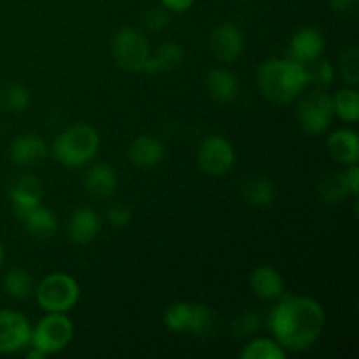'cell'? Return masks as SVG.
<instances>
[{"mask_svg":"<svg viewBox=\"0 0 359 359\" xmlns=\"http://www.w3.org/2000/svg\"><path fill=\"white\" fill-rule=\"evenodd\" d=\"M333 100V112L339 116L342 121L358 123L359 119V95L358 91L353 88H344V90H339L332 97Z\"/></svg>","mask_w":359,"mask_h":359,"instance_id":"24","label":"cell"},{"mask_svg":"<svg viewBox=\"0 0 359 359\" xmlns=\"http://www.w3.org/2000/svg\"><path fill=\"white\" fill-rule=\"evenodd\" d=\"M326 149L332 160L344 165L358 163L359 160V140L358 133L351 128L335 130L326 140Z\"/></svg>","mask_w":359,"mask_h":359,"instance_id":"17","label":"cell"},{"mask_svg":"<svg viewBox=\"0 0 359 359\" xmlns=\"http://www.w3.org/2000/svg\"><path fill=\"white\" fill-rule=\"evenodd\" d=\"M79 297V284L69 273H49L37 286V304L44 312L67 314L76 307Z\"/></svg>","mask_w":359,"mask_h":359,"instance_id":"4","label":"cell"},{"mask_svg":"<svg viewBox=\"0 0 359 359\" xmlns=\"http://www.w3.org/2000/svg\"><path fill=\"white\" fill-rule=\"evenodd\" d=\"M258 88L266 100L287 105L300 97L309 84L305 65L291 58L266 60L258 69Z\"/></svg>","mask_w":359,"mask_h":359,"instance_id":"2","label":"cell"},{"mask_svg":"<svg viewBox=\"0 0 359 359\" xmlns=\"http://www.w3.org/2000/svg\"><path fill=\"white\" fill-rule=\"evenodd\" d=\"M28 347H30V351L27 353L28 359H44L46 358V354L42 353V351L35 349V347H32V346H28Z\"/></svg>","mask_w":359,"mask_h":359,"instance_id":"38","label":"cell"},{"mask_svg":"<svg viewBox=\"0 0 359 359\" xmlns=\"http://www.w3.org/2000/svg\"><path fill=\"white\" fill-rule=\"evenodd\" d=\"M217 318L216 312L205 304H189V318L188 326H186V333L198 339H205L210 337L216 330Z\"/></svg>","mask_w":359,"mask_h":359,"instance_id":"22","label":"cell"},{"mask_svg":"<svg viewBox=\"0 0 359 359\" xmlns=\"http://www.w3.org/2000/svg\"><path fill=\"white\" fill-rule=\"evenodd\" d=\"M189 318V304L186 302H175L165 311L163 323L170 332L174 333H186Z\"/></svg>","mask_w":359,"mask_h":359,"instance_id":"30","label":"cell"},{"mask_svg":"<svg viewBox=\"0 0 359 359\" xmlns=\"http://www.w3.org/2000/svg\"><path fill=\"white\" fill-rule=\"evenodd\" d=\"M328 4L335 13L351 14L358 9L359 0H328Z\"/></svg>","mask_w":359,"mask_h":359,"instance_id":"36","label":"cell"},{"mask_svg":"<svg viewBox=\"0 0 359 359\" xmlns=\"http://www.w3.org/2000/svg\"><path fill=\"white\" fill-rule=\"evenodd\" d=\"M325 35L319 28L304 27L291 39L290 58L302 63V65H307V63L321 58L323 53H325Z\"/></svg>","mask_w":359,"mask_h":359,"instance_id":"11","label":"cell"},{"mask_svg":"<svg viewBox=\"0 0 359 359\" xmlns=\"http://www.w3.org/2000/svg\"><path fill=\"white\" fill-rule=\"evenodd\" d=\"M9 198L13 202L14 214L20 219L27 210L42 203V184L34 175H23L9 188Z\"/></svg>","mask_w":359,"mask_h":359,"instance_id":"14","label":"cell"},{"mask_svg":"<svg viewBox=\"0 0 359 359\" xmlns=\"http://www.w3.org/2000/svg\"><path fill=\"white\" fill-rule=\"evenodd\" d=\"M9 156L18 167H35L48 156V144L35 133H23L16 137L9 147Z\"/></svg>","mask_w":359,"mask_h":359,"instance_id":"12","label":"cell"},{"mask_svg":"<svg viewBox=\"0 0 359 359\" xmlns=\"http://www.w3.org/2000/svg\"><path fill=\"white\" fill-rule=\"evenodd\" d=\"M318 191L321 198L328 203H339L349 196V188H347L344 172H333V174L325 175L318 186Z\"/></svg>","mask_w":359,"mask_h":359,"instance_id":"27","label":"cell"},{"mask_svg":"<svg viewBox=\"0 0 359 359\" xmlns=\"http://www.w3.org/2000/svg\"><path fill=\"white\" fill-rule=\"evenodd\" d=\"M184 60V51L175 42H165L156 49L154 55L149 56L144 72L147 74H158V72H168V70L177 69Z\"/></svg>","mask_w":359,"mask_h":359,"instance_id":"21","label":"cell"},{"mask_svg":"<svg viewBox=\"0 0 359 359\" xmlns=\"http://www.w3.org/2000/svg\"><path fill=\"white\" fill-rule=\"evenodd\" d=\"M32 326L25 314L13 309H0V354H14L30 344Z\"/></svg>","mask_w":359,"mask_h":359,"instance_id":"9","label":"cell"},{"mask_svg":"<svg viewBox=\"0 0 359 359\" xmlns=\"http://www.w3.org/2000/svg\"><path fill=\"white\" fill-rule=\"evenodd\" d=\"M72 339L74 323L70 321V318H67V314L48 312L32 328L28 346L42 351L48 356V354H56L65 349L72 342Z\"/></svg>","mask_w":359,"mask_h":359,"instance_id":"5","label":"cell"},{"mask_svg":"<svg viewBox=\"0 0 359 359\" xmlns=\"http://www.w3.org/2000/svg\"><path fill=\"white\" fill-rule=\"evenodd\" d=\"M333 116L332 95L318 90L305 95L297 107V119L300 128L309 135H321L330 128Z\"/></svg>","mask_w":359,"mask_h":359,"instance_id":"7","label":"cell"},{"mask_svg":"<svg viewBox=\"0 0 359 359\" xmlns=\"http://www.w3.org/2000/svg\"><path fill=\"white\" fill-rule=\"evenodd\" d=\"M262 326V319L256 312L248 311L244 314L237 316L231 323V333L238 339H248V337H252Z\"/></svg>","mask_w":359,"mask_h":359,"instance_id":"32","label":"cell"},{"mask_svg":"<svg viewBox=\"0 0 359 359\" xmlns=\"http://www.w3.org/2000/svg\"><path fill=\"white\" fill-rule=\"evenodd\" d=\"M170 16H168V9H165L163 6L153 7V9L147 11L146 14V27L153 32H161L163 28H167Z\"/></svg>","mask_w":359,"mask_h":359,"instance_id":"34","label":"cell"},{"mask_svg":"<svg viewBox=\"0 0 359 359\" xmlns=\"http://www.w3.org/2000/svg\"><path fill=\"white\" fill-rule=\"evenodd\" d=\"M242 359H284L286 349L276 339H255L245 344L241 351Z\"/></svg>","mask_w":359,"mask_h":359,"instance_id":"25","label":"cell"},{"mask_svg":"<svg viewBox=\"0 0 359 359\" xmlns=\"http://www.w3.org/2000/svg\"><path fill=\"white\" fill-rule=\"evenodd\" d=\"M20 221L25 224V228H27L32 237L41 238V241H48V238L55 237L60 228L56 214L42 205L27 210L20 217Z\"/></svg>","mask_w":359,"mask_h":359,"instance_id":"20","label":"cell"},{"mask_svg":"<svg viewBox=\"0 0 359 359\" xmlns=\"http://www.w3.org/2000/svg\"><path fill=\"white\" fill-rule=\"evenodd\" d=\"M339 70L342 79L351 86H356L359 83V51L358 48L351 46V48L344 49L342 56H340Z\"/></svg>","mask_w":359,"mask_h":359,"instance_id":"31","label":"cell"},{"mask_svg":"<svg viewBox=\"0 0 359 359\" xmlns=\"http://www.w3.org/2000/svg\"><path fill=\"white\" fill-rule=\"evenodd\" d=\"M4 258H6V251H4V245H2V242H0V266H2Z\"/></svg>","mask_w":359,"mask_h":359,"instance_id":"39","label":"cell"},{"mask_svg":"<svg viewBox=\"0 0 359 359\" xmlns=\"http://www.w3.org/2000/svg\"><path fill=\"white\" fill-rule=\"evenodd\" d=\"M251 290L262 300H277L284 293V279L273 266H258L251 273Z\"/></svg>","mask_w":359,"mask_h":359,"instance_id":"19","label":"cell"},{"mask_svg":"<svg viewBox=\"0 0 359 359\" xmlns=\"http://www.w3.org/2000/svg\"><path fill=\"white\" fill-rule=\"evenodd\" d=\"M344 177H346L347 188H349V195H353L354 198H358V189H359V168H358V163L347 165V170L344 172Z\"/></svg>","mask_w":359,"mask_h":359,"instance_id":"35","label":"cell"},{"mask_svg":"<svg viewBox=\"0 0 359 359\" xmlns=\"http://www.w3.org/2000/svg\"><path fill=\"white\" fill-rule=\"evenodd\" d=\"M209 44L214 58L231 63L244 51V34L235 23H221L210 34Z\"/></svg>","mask_w":359,"mask_h":359,"instance_id":"10","label":"cell"},{"mask_svg":"<svg viewBox=\"0 0 359 359\" xmlns=\"http://www.w3.org/2000/svg\"><path fill=\"white\" fill-rule=\"evenodd\" d=\"M160 4L172 13H186L188 9H191L195 0H160Z\"/></svg>","mask_w":359,"mask_h":359,"instance_id":"37","label":"cell"},{"mask_svg":"<svg viewBox=\"0 0 359 359\" xmlns=\"http://www.w3.org/2000/svg\"><path fill=\"white\" fill-rule=\"evenodd\" d=\"M325 325V309L311 297H284L269 318L273 339L293 353L311 349L321 337Z\"/></svg>","mask_w":359,"mask_h":359,"instance_id":"1","label":"cell"},{"mask_svg":"<svg viewBox=\"0 0 359 359\" xmlns=\"http://www.w3.org/2000/svg\"><path fill=\"white\" fill-rule=\"evenodd\" d=\"M205 88L209 97L217 104H228L238 95V79L233 72L226 69H214L207 74Z\"/></svg>","mask_w":359,"mask_h":359,"instance_id":"18","label":"cell"},{"mask_svg":"<svg viewBox=\"0 0 359 359\" xmlns=\"http://www.w3.org/2000/svg\"><path fill=\"white\" fill-rule=\"evenodd\" d=\"M305 70H307L309 84H316L319 88H328L335 81V69H333V65L328 60H314V62L305 65Z\"/></svg>","mask_w":359,"mask_h":359,"instance_id":"29","label":"cell"},{"mask_svg":"<svg viewBox=\"0 0 359 359\" xmlns=\"http://www.w3.org/2000/svg\"><path fill=\"white\" fill-rule=\"evenodd\" d=\"M132 216V209L128 205H125V203H112L107 209V221L116 228H123L126 224H130Z\"/></svg>","mask_w":359,"mask_h":359,"instance_id":"33","label":"cell"},{"mask_svg":"<svg viewBox=\"0 0 359 359\" xmlns=\"http://www.w3.org/2000/svg\"><path fill=\"white\" fill-rule=\"evenodd\" d=\"M235 158L237 156H235L231 142L219 133L205 137L198 146V153H196L198 167L212 177L226 175L233 168Z\"/></svg>","mask_w":359,"mask_h":359,"instance_id":"8","label":"cell"},{"mask_svg":"<svg viewBox=\"0 0 359 359\" xmlns=\"http://www.w3.org/2000/svg\"><path fill=\"white\" fill-rule=\"evenodd\" d=\"M102 228L100 216L91 207H77L69 219V237L76 244H90L98 237Z\"/></svg>","mask_w":359,"mask_h":359,"instance_id":"13","label":"cell"},{"mask_svg":"<svg viewBox=\"0 0 359 359\" xmlns=\"http://www.w3.org/2000/svg\"><path fill=\"white\" fill-rule=\"evenodd\" d=\"M112 58L126 72H144L151 56L149 42L146 35L132 27H125L116 32L111 44Z\"/></svg>","mask_w":359,"mask_h":359,"instance_id":"6","label":"cell"},{"mask_svg":"<svg viewBox=\"0 0 359 359\" xmlns=\"http://www.w3.org/2000/svg\"><path fill=\"white\" fill-rule=\"evenodd\" d=\"M4 291L14 300H25L34 291V279L25 269H13L4 277Z\"/></svg>","mask_w":359,"mask_h":359,"instance_id":"26","label":"cell"},{"mask_svg":"<svg viewBox=\"0 0 359 359\" xmlns=\"http://www.w3.org/2000/svg\"><path fill=\"white\" fill-rule=\"evenodd\" d=\"M237 2H248V0H237Z\"/></svg>","mask_w":359,"mask_h":359,"instance_id":"40","label":"cell"},{"mask_svg":"<svg viewBox=\"0 0 359 359\" xmlns=\"http://www.w3.org/2000/svg\"><path fill=\"white\" fill-rule=\"evenodd\" d=\"M244 196L252 207H270L276 200V186L270 181L269 177H259L251 179V181L245 182L244 186Z\"/></svg>","mask_w":359,"mask_h":359,"instance_id":"23","label":"cell"},{"mask_svg":"<svg viewBox=\"0 0 359 359\" xmlns=\"http://www.w3.org/2000/svg\"><path fill=\"white\" fill-rule=\"evenodd\" d=\"M100 147V135L88 123H76L63 130L53 144V156L67 168H79L93 161Z\"/></svg>","mask_w":359,"mask_h":359,"instance_id":"3","label":"cell"},{"mask_svg":"<svg viewBox=\"0 0 359 359\" xmlns=\"http://www.w3.org/2000/svg\"><path fill=\"white\" fill-rule=\"evenodd\" d=\"M0 104L9 112H23L30 105V90L20 83H11L0 93Z\"/></svg>","mask_w":359,"mask_h":359,"instance_id":"28","label":"cell"},{"mask_svg":"<svg viewBox=\"0 0 359 359\" xmlns=\"http://www.w3.org/2000/svg\"><path fill=\"white\" fill-rule=\"evenodd\" d=\"M84 188L98 200L111 198L118 189V174L107 163H93L84 174Z\"/></svg>","mask_w":359,"mask_h":359,"instance_id":"15","label":"cell"},{"mask_svg":"<svg viewBox=\"0 0 359 359\" xmlns=\"http://www.w3.org/2000/svg\"><path fill=\"white\" fill-rule=\"evenodd\" d=\"M165 146L153 135H139L128 146V160L137 168H153L163 160Z\"/></svg>","mask_w":359,"mask_h":359,"instance_id":"16","label":"cell"}]
</instances>
